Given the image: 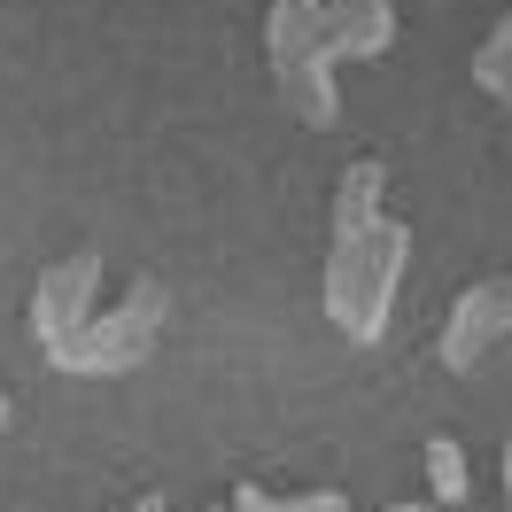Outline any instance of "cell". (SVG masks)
<instances>
[{
    "label": "cell",
    "mask_w": 512,
    "mask_h": 512,
    "mask_svg": "<svg viewBox=\"0 0 512 512\" xmlns=\"http://www.w3.org/2000/svg\"><path fill=\"white\" fill-rule=\"evenodd\" d=\"M412 264V225L404 218H373V225H350L326 241V280H319V311L334 319L342 342L373 350L388 326V303H396V280Z\"/></svg>",
    "instance_id": "6da1fadb"
},
{
    "label": "cell",
    "mask_w": 512,
    "mask_h": 512,
    "mask_svg": "<svg viewBox=\"0 0 512 512\" xmlns=\"http://www.w3.org/2000/svg\"><path fill=\"white\" fill-rule=\"evenodd\" d=\"M264 55H272V78H280V101L295 109V125H311V132L342 125L334 47H326L319 0H272V16H264Z\"/></svg>",
    "instance_id": "7a4b0ae2"
},
{
    "label": "cell",
    "mask_w": 512,
    "mask_h": 512,
    "mask_svg": "<svg viewBox=\"0 0 512 512\" xmlns=\"http://www.w3.org/2000/svg\"><path fill=\"white\" fill-rule=\"evenodd\" d=\"M163 311H171V288L140 272L125 303L94 311V319L78 326L63 350H55V373H78V381H109V373H132V365H148V350H156V334H163Z\"/></svg>",
    "instance_id": "3957f363"
},
{
    "label": "cell",
    "mask_w": 512,
    "mask_h": 512,
    "mask_svg": "<svg viewBox=\"0 0 512 512\" xmlns=\"http://www.w3.org/2000/svg\"><path fill=\"white\" fill-rule=\"evenodd\" d=\"M512 334V272H489L450 303L443 319V373H481V357Z\"/></svg>",
    "instance_id": "277c9868"
},
{
    "label": "cell",
    "mask_w": 512,
    "mask_h": 512,
    "mask_svg": "<svg viewBox=\"0 0 512 512\" xmlns=\"http://www.w3.org/2000/svg\"><path fill=\"white\" fill-rule=\"evenodd\" d=\"M94 295H101V256L94 249L55 256V264L39 272V288H32V334H39V350H47V357L94 319Z\"/></svg>",
    "instance_id": "5b68a950"
},
{
    "label": "cell",
    "mask_w": 512,
    "mask_h": 512,
    "mask_svg": "<svg viewBox=\"0 0 512 512\" xmlns=\"http://www.w3.org/2000/svg\"><path fill=\"white\" fill-rule=\"evenodd\" d=\"M319 16H326L334 63H381L396 47V8L388 0H319Z\"/></svg>",
    "instance_id": "8992f818"
},
{
    "label": "cell",
    "mask_w": 512,
    "mask_h": 512,
    "mask_svg": "<svg viewBox=\"0 0 512 512\" xmlns=\"http://www.w3.org/2000/svg\"><path fill=\"white\" fill-rule=\"evenodd\" d=\"M474 86L489 101H505V109H512V8L489 24V39L474 47Z\"/></svg>",
    "instance_id": "52a82bcc"
},
{
    "label": "cell",
    "mask_w": 512,
    "mask_h": 512,
    "mask_svg": "<svg viewBox=\"0 0 512 512\" xmlns=\"http://www.w3.org/2000/svg\"><path fill=\"white\" fill-rule=\"evenodd\" d=\"M427 489H435V505H466L474 497V474H466V443H450V435H435L427 443Z\"/></svg>",
    "instance_id": "ba28073f"
},
{
    "label": "cell",
    "mask_w": 512,
    "mask_h": 512,
    "mask_svg": "<svg viewBox=\"0 0 512 512\" xmlns=\"http://www.w3.org/2000/svg\"><path fill=\"white\" fill-rule=\"evenodd\" d=\"M233 512H288V497H272L256 481H233Z\"/></svg>",
    "instance_id": "9c48e42d"
},
{
    "label": "cell",
    "mask_w": 512,
    "mask_h": 512,
    "mask_svg": "<svg viewBox=\"0 0 512 512\" xmlns=\"http://www.w3.org/2000/svg\"><path fill=\"white\" fill-rule=\"evenodd\" d=\"M288 512H350V497L342 489H303V497H288Z\"/></svg>",
    "instance_id": "30bf717a"
},
{
    "label": "cell",
    "mask_w": 512,
    "mask_h": 512,
    "mask_svg": "<svg viewBox=\"0 0 512 512\" xmlns=\"http://www.w3.org/2000/svg\"><path fill=\"white\" fill-rule=\"evenodd\" d=\"M132 512H171V505H163L156 489H148V497H132Z\"/></svg>",
    "instance_id": "8fae6325"
},
{
    "label": "cell",
    "mask_w": 512,
    "mask_h": 512,
    "mask_svg": "<svg viewBox=\"0 0 512 512\" xmlns=\"http://www.w3.org/2000/svg\"><path fill=\"white\" fill-rule=\"evenodd\" d=\"M505 505H512V443H505Z\"/></svg>",
    "instance_id": "7c38bea8"
},
{
    "label": "cell",
    "mask_w": 512,
    "mask_h": 512,
    "mask_svg": "<svg viewBox=\"0 0 512 512\" xmlns=\"http://www.w3.org/2000/svg\"><path fill=\"white\" fill-rule=\"evenodd\" d=\"M388 512H443V505H388Z\"/></svg>",
    "instance_id": "4fadbf2b"
},
{
    "label": "cell",
    "mask_w": 512,
    "mask_h": 512,
    "mask_svg": "<svg viewBox=\"0 0 512 512\" xmlns=\"http://www.w3.org/2000/svg\"><path fill=\"white\" fill-rule=\"evenodd\" d=\"M0 427H8V388H0Z\"/></svg>",
    "instance_id": "5bb4252c"
},
{
    "label": "cell",
    "mask_w": 512,
    "mask_h": 512,
    "mask_svg": "<svg viewBox=\"0 0 512 512\" xmlns=\"http://www.w3.org/2000/svg\"><path fill=\"white\" fill-rule=\"evenodd\" d=\"M218 512H233V505H218Z\"/></svg>",
    "instance_id": "9a60e30c"
}]
</instances>
